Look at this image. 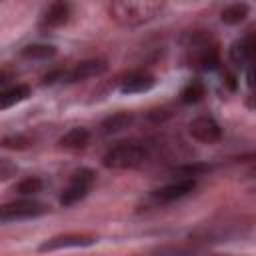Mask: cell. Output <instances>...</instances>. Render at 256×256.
<instances>
[{"mask_svg": "<svg viewBox=\"0 0 256 256\" xmlns=\"http://www.w3.org/2000/svg\"><path fill=\"white\" fill-rule=\"evenodd\" d=\"M162 8L164 4L154 0H120L108 6V14L118 24L134 28L156 18L162 12Z\"/></svg>", "mask_w": 256, "mask_h": 256, "instance_id": "6da1fadb", "label": "cell"}, {"mask_svg": "<svg viewBox=\"0 0 256 256\" xmlns=\"http://www.w3.org/2000/svg\"><path fill=\"white\" fill-rule=\"evenodd\" d=\"M148 156V150L138 142H118L102 158V164L112 170H128L140 166Z\"/></svg>", "mask_w": 256, "mask_h": 256, "instance_id": "7a4b0ae2", "label": "cell"}, {"mask_svg": "<svg viewBox=\"0 0 256 256\" xmlns=\"http://www.w3.org/2000/svg\"><path fill=\"white\" fill-rule=\"evenodd\" d=\"M190 62L200 70H212L218 66V48L210 34H194L190 38Z\"/></svg>", "mask_w": 256, "mask_h": 256, "instance_id": "3957f363", "label": "cell"}, {"mask_svg": "<svg viewBox=\"0 0 256 256\" xmlns=\"http://www.w3.org/2000/svg\"><path fill=\"white\" fill-rule=\"evenodd\" d=\"M94 180H96L94 170H90V168H80V170H76V172L72 174L68 186H66V188L62 190V194H60V204H62V206H72V204L80 202V200L90 192Z\"/></svg>", "mask_w": 256, "mask_h": 256, "instance_id": "277c9868", "label": "cell"}, {"mask_svg": "<svg viewBox=\"0 0 256 256\" xmlns=\"http://www.w3.org/2000/svg\"><path fill=\"white\" fill-rule=\"evenodd\" d=\"M48 208L42 202L36 200H16V202H8L2 206L0 218L2 222H14V220H26V218H36L46 214Z\"/></svg>", "mask_w": 256, "mask_h": 256, "instance_id": "5b68a950", "label": "cell"}, {"mask_svg": "<svg viewBox=\"0 0 256 256\" xmlns=\"http://www.w3.org/2000/svg\"><path fill=\"white\" fill-rule=\"evenodd\" d=\"M188 132H190V136L194 140H198L202 144H214V142H218L222 138L220 124L214 118H210V116H198V118H194L190 122V126H188Z\"/></svg>", "mask_w": 256, "mask_h": 256, "instance_id": "8992f818", "label": "cell"}, {"mask_svg": "<svg viewBox=\"0 0 256 256\" xmlns=\"http://www.w3.org/2000/svg\"><path fill=\"white\" fill-rule=\"evenodd\" d=\"M96 242L94 236L88 234H62V236H54L48 238L46 242H42L38 246L40 252H52V250H62V248H84V246H92Z\"/></svg>", "mask_w": 256, "mask_h": 256, "instance_id": "52a82bcc", "label": "cell"}, {"mask_svg": "<svg viewBox=\"0 0 256 256\" xmlns=\"http://www.w3.org/2000/svg\"><path fill=\"white\" fill-rule=\"evenodd\" d=\"M106 62L104 60H84L80 64H76L72 70L64 72V82H80V80H88L94 76H100L106 72Z\"/></svg>", "mask_w": 256, "mask_h": 256, "instance_id": "ba28073f", "label": "cell"}, {"mask_svg": "<svg viewBox=\"0 0 256 256\" xmlns=\"http://www.w3.org/2000/svg\"><path fill=\"white\" fill-rule=\"evenodd\" d=\"M230 58L234 64H252L256 62V34H248L240 40H236L230 48Z\"/></svg>", "mask_w": 256, "mask_h": 256, "instance_id": "9c48e42d", "label": "cell"}, {"mask_svg": "<svg viewBox=\"0 0 256 256\" xmlns=\"http://www.w3.org/2000/svg\"><path fill=\"white\" fill-rule=\"evenodd\" d=\"M194 186H196V180H194V178H190V176L178 178L176 182H172V184H168V186L156 190V192H154V198H158V200H162V202H172V200H178V198L190 194V192L194 190Z\"/></svg>", "mask_w": 256, "mask_h": 256, "instance_id": "30bf717a", "label": "cell"}, {"mask_svg": "<svg viewBox=\"0 0 256 256\" xmlns=\"http://www.w3.org/2000/svg\"><path fill=\"white\" fill-rule=\"evenodd\" d=\"M154 84H156L154 76H150L146 72H132L122 80L120 92L122 94H140V92H148L150 88H154Z\"/></svg>", "mask_w": 256, "mask_h": 256, "instance_id": "8fae6325", "label": "cell"}, {"mask_svg": "<svg viewBox=\"0 0 256 256\" xmlns=\"http://www.w3.org/2000/svg\"><path fill=\"white\" fill-rule=\"evenodd\" d=\"M68 18H70V4H66V2H54V4H50L46 8L42 22H44V26L56 28V26L66 24Z\"/></svg>", "mask_w": 256, "mask_h": 256, "instance_id": "7c38bea8", "label": "cell"}, {"mask_svg": "<svg viewBox=\"0 0 256 256\" xmlns=\"http://www.w3.org/2000/svg\"><path fill=\"white\" fill-rule=\"evenodd\" d=\"M90 142V132L82 126H76L72 130H68L62 138H60V146L62 148H68V150H82L86 148Z\"/></svg>", "mask_w": 256, "mask_h": 256, "instance_id": "4fadbf2b", "label": "cell"}, {"mask_svg": "<svg viewBox=\"0 0 256 256\" xmlns=\"http://www.w3.org/2000/svg\"><path fill=\"white\" fill-rule=\"evenodd\" d=\"M28 96H30V88L26 84H16V86H12V88H8L0 94V108L6 110L10 106H14L16 102L26 100Z\"/></svg>", "mask_w": 256, "mask_h": 256, "instance_id": "5bb4252c", "label": "cell"}, {"mask_svg": "<svg viewBox=\"0 0 256 256\" xmlns=\"http://www.w3.org/2000/svg\"><path fill=\"white\" fill-rule=\"evenodd\" d=\"M132 122V114L128 112H118V114H112L110 118H106L102 122V132L104 134H114V132H120L124 128H128Z\"/></svg>", "mask_w": 256, "mask_h": 256, "instance_id": "9a60e30c", "label": "cell"}, {"mask_svg": "<svg viewBox=\"0 0 256 256\" xmlns=\"http://www.w3.org/2000/svg\"><path fill=\"white\" fill-rule=\"evenodd\" d=\"M248 16V4L244 2H236V4H230L222 10L220 18L224 24H240L244 18Z\"/></svg>", "mask_w": 256, "mask_h": 256, "instance_id": "2e32d148", "label": "cell"}, {"mask_svg": "<svg viewBox=\"0 0 256 256\" xmlns=\"http://www.w3.org/2000/svg\"><path fill=\"white\" fill-rule=\"evenodd\" d=\"M54 54H56V48L50 44H28L26 48H22V56L32 60H46V58H52Z\"/></svg>", "mask_w": 256, "mask_h": 256, "instance_id": "e0dca14e", "label": "cell"}, {"mask_svg": "<svg viewBox=\"0 0 256 256\" xmlns=\"http://www.w3.org/2000/svg\"><path fill=\"white\" fill-rule=\"evenodd\" d=\"M202 96H204V86H202V82H198V80L188 82V84L182 88V92H180V100H182L184 104H196V102L202 100Z\"/></svg>", "mask_w": 256, "mask_h": 256, "instance_id": "ac0fdd59", "label": "cell"}, {"mask_svg": "<svg viewBox=\"0 0 256 256\" xmlns=\"http://www.w3.org/2000/svg\"><path fill=\"white\" fill-rule=\"evenodd\" d=\"M42 190V180L36 178V176H30V178H24L22 182L16 184L14 192H18L20 196H32V194H38Z\"/></svg>", "mask_w": 256, "mask_h": 256, "instance_id": "d6986e66", "label": "cell"}, {"mask_svg": "<svg viewBox=\"0 0 256 256\" xmlns=\"http://www.w3.org/2000/svg\"><path fill=\"white\" fill-rule=\"evenodd\" d=\"M32 140L22 136V134H14V136H4L2 138V146L4 148H10V150H26L30 148Z\"/></svg>", "mask_w": 256, "mask_h": 256, "instance_id": "ffe728a7", "label": "cell"}, {"mask_svg": "<svg viewBox=\"0 0 256 256\" xmlns=\"http://www.w3.org/2000/svg\"><path fill=\"white\" fill-rule=\"evenodd\" d=\"M10 172H16V168L10 166V162L4 158V160L0 162V176H2V180H6V178L10 176Z\"/></svg>", "mask_w": 256, "mask_h": 256, "instance_id": "44dd1931", "label": "cell"}, {"mask_svg": "<svg viewBox=\"0 0 256 256\" xmlns=\"http://www.w3.org/2000/svg\"><path fill=\"white\" fill-rule=\"evenodd\" d=\"M246 80H248V86H256V62H252L248 66V72H246Z\"/></svg>", "mask_w": 256, "mask_h": 256, "instance_id": "7402d4cb", "label": "cell"}, {"mask_svg": "<svg viewBox=\"0 0 256 256\" xmlns=\"http://www.w3.org/2000/svg\"><path fill=\"white\" fill-rule=\"evenodd\" d=\"M246 106H248V108H252V110H256V90H254V92L248 96V100H246Z\"/></svg>", "mask_w": 256, "mask_h": 256, "instance_id": "603a6c76", "label": "cell"}]
</instances>
